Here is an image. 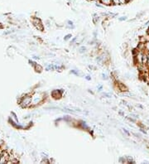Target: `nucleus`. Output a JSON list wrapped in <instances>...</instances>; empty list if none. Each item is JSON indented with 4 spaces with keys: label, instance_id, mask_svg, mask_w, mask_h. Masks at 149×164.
<instances>
[{
    "label": "nucleus",
    "instance_id": "f257e3e1",
    "mask_svg": "<svg viewBox=\"0 0 149 164\" xmlns=\"http://www.w3.org/2000/svg\"><path fill=\"white\" fill-rule=\"evenodd\" d=\"M22 107L27 108L29 107L32 104V95L31 94H26L24 97H22L19 101Z\"/></svg>",
    "mask_w": 149,
    "mask_h": 164
},
{
    "label": "nucleus",
    "instance_id": "f03ea898",
    "mask_svg": "<svg viewBox=\"0 0 149 164\" xmlns=\"http://www.w3.org/2000/svg\"><path fill=\"white\" fill-rule=\"evenodd\" d=\"M32 23H33L34 27H35L37 30L42 31V32L44 30V27H43L42 22V21H41L40 18L34 17V18H32Z\"/></svg>",
    "mask_w": 149,
    "mask_h": 164
},
{
    "label": "nucleus",
    "instance_id": "7ed1b4c3",
    "mask_svg": "<svg viewBox=\"0 0 149 164\" xmlns=\"http://www.w3.org/2000/svg\"><path fill=\"white\" fill-rule=\"evenodd\" d=\"M63 93H64L63 90H54L51 91V95L54 100H59V99H61L62 97Z\"/></svg>",
    "mask_w": 149,
    "mask_h": 164
},
{
    "label": "nucleus",
    "instance_id": "20e7f679",
    "mask_svg": "<svg viewBox=\"0 0 149 164\" xmlns=\"http://www.w3.org/2000/svg\"><path fill=\"white\" fill-rule=\"evenodd\" d=\"M8 159H9V154L7 152L3 151L0 154V163H7Z\"/></svg>",
    "mask_w": 149,
    "mask_h": 164
},
{
    "label": "nucleus",
    "instance_id": "39448f33",
    "mask_svg": "<svg viewBox=\"0 0 149 164\" xmlns=\"http://www.w3.org/2000/svg\"><path fill=\"white\" fill-rule=\"evenodd\" d=\"M43 100V97H41L40 94L38 93H36L32 95V104L33 105H37L39 104L42 100Z\"/></svg>",
    "mask_w": 149,
    "mask_h": 164
},
{
    "label": "nucleus",
    "instance_id": "423d86ee",
    "mask_svg": "<svg viewBox=\"0 0 149 164\" xmlns=\"http://www.w3.org/2000/svg\"><path fill=\"white\" fill-rule=\"evenodd\" d=\"M79 126L83 129H85V130H89L90 128L88 127V125L86 124V123L85 121H80V124H79Z\"/></svg>",
    "mask_w": 149,
    "mask_h": 164
},
{
    "label": "nucleus",
    "instance_id": "0eeeda50",
    "mask_svg": "<svg viewBox=\"0 0 149 164\" xmlns=\"http://www.w3.org/2000/svg\"><path fill=\"white\" fill-rule=\"evenodd\" d=\"M33 67H34V70H35L36 72H39V73H40V72H42V65H40L37 64V63H36Z\"/></svg>",
    "mask_w": 149,
    "mask_h": 164
},
{
    "label": "nucleus",
    "instance_id": "6e6552de",
    "mask_svg": "<svg viewBox=\"0 0 149 164\" xmlns=\"http://www.w3.org/2000/svg\"><path fill=\"white\" fill-rule=\"evenodd\" d=\"M99 20V17L98 16L97 13H94L93 14V22L94 23V24H96Z\"/></svg>",
    "mask_w": 149,
    "mask_h": 164
},
{
    "label": "nucleus",
    "instance_id": "1a4fd4ad",
    "mask_svg": "<svg viewBox=\"0 0 149 164\" xmlns=\"http://www.w3.org/2000/svg\"><path fill=\"white\" fill-rule=\"evenodd\" d=\"M86 47H85V46H82V47H80V48H79V52L80 53V54H83V53H85V51H86Z\"/></svg>",
    "mask_w": 149,
    "mask_h": 164
},
{
    "label": "nucleus",
    "instance_id": "9d476101",
    "mask_svg": "<svg viewBox=\"0 0 149 164\" xmlns=\"http://www.w3.org/2000/svg\"><path fill=\"white\" fill-rule=\"evenodd\" d=\"M47 71H50V70L54 71V70H55V65H53V64L48 65V66L47 67Z\"/></svg>",
    "mask_w": 149,
    "mask_h": 164
},
{
    "label": "nucleus",
    "instance_id": "9b49d317",
    "mask_svg": "<svg viewBox=\"0 0 149 164\" xmlns=\"http://www.w3.org/2000/svg\"><path fill=\"white\" fill-rule=\"evenodd\" d=\"M119 163H127V158H125V157H120L119 158Z\"/></svg>",
    "mask_w": 149,
    "mask_h": 164
},
{
    "label": "nucleus",
    "instance_id": "f8f14e48",
    "mask_svg": "<svg viewBox=\"0 0 149 164\" xmlns=\"http://www.w3.org/2000/svg\"><path fill=\"white\" fill-rule=\"evenodd\" d=\"M71 36H72L71 34H67V35H65V36H64V40L65 41H68L70 38H71Z\"/></svg>",
    "mask_w": 149,
    "mask_h": 164
},
{
    "label": "nucleus",
    "instance_id": "ddd939ff",
    "mask_svg": "<svg viewBox=\"0 0 149 164\" xmlns=\"http://www.w3.org/2000/svg\"><path fill=\"white\" fill-rule=\"evenodd\" d=\"M112 4H114V5H119V4H120L119 0H112Z\"/></svg>",
    "mask_w": 149,
    "mask_h": 164
},
{
    "label": "nucleus",
    "instance_id": "4468645a",
    "mask_svg": "<svg viewBox=\"0 0 149 164\" xmlns=\"http://www.w3.org/2000/svg\"><path fill=\"white\" fill-rule=\"evenodd\" d=\"M119 20L120 22H123L125 21V20H127V16H123V17L119 18Z\"/></svg>",
    "mask_w": 149,
    "mask_h": 164
},
{
    "label": "nucleus",
    "instance_id": "2eb2a0df",
    "mask_svg": "<svg viewBox=\"0 0 149 164\" xmlns=\"http://www.w3.org/2000/svg\"><path fill=\"white\" fill-rule=\"evenodd\" d=\"M71 73L74 74V75H76V76H80V73H79L78 71H76V70H71Z\"/></svg>",
    "mask_w": 149,
    "mask_h": 164
},
{
    "label": "nucleus",
    "instance_id": "dca6fc26",
    "mask_svg": "<svg viewBox=\"0 0 149 164\" xmlns=\"http://www.w3.org/2000/svg\"><path fill=\"white\" fill-rule=\"evenodd\" d=\"M102 78H103V80H108V79H109V76H107L106 74L103 73V74H102Z\"/></svg>",
    "mask_w": 149,
    "mask_h": 164
},
{
    "label": "nucleus",
    "instance_id": "f3484780",
    "mask_svg": "<svg viewBox=\"0 0 149 164\" xmlns=\"http://www.w3.org/2000/svg\"><path fill=\"white\" fill-rule=\"evenodd\" d=\"M77 38H78V36H76V37H74V38H73V39L71 40V45L75 43V42H76V41L77 40Z\"/></svg>",
    "mask_w": 149,
    "mask_h": 164
},
{
    "label": "nucleus",
    "instance_id": "a211bd4d",
    "mask_svg": "<svg viewBox=\"0 0 149 164\" xmlns=\"http://www.w3.org/2000/svg\"><path fill=\"white\" fill-rule=\"evenodd\" d=\"M29 63L32 65V66H34L36 64V62H35V61H31V60H29Z\"/></svg>",
    "mask_w": 149,
    "mask_h": 164
},
{
    "label": "nucleus",
    "instance_id": "6ab92c4d",
    "mask_svg": "<svg viewBox=\"0 0 149 164\" xmlns=\"http://www.w3.org/2000/svg\"><path fill=\"white\" fill-rule=\"evenodd\" d=\"M119 3H120V4H124V3H127V1L126 0H119Z\"/></svg>",
    "mask_w": 149,
    "mask_h": 164
},
{
    "label": "nucleus",
    "instance_id": "aec40b11",
    "mask_svg": "<svg viewBox=\"0 0 149 164\" xmlns=\"http://www.w3.org/2000/svg\"><path fill=\"white\" fill-rule=\"evenodd\" d=\"M85 79H86L87 80H91V76H85Z\"/></svg>",
    "mask_w": 149,
    "mask_h": 164
},
{
    "label": "nucleus",
    "instance_id": "412c9836",
    "mask_svg": "<svg viewBox=\"0 0 149 164\" xmlns=\"http://www.w3.org/2000/svg\"><path fill=\"white\" fill-rule=\"evenodd\" d=\"M127 119H128V120H129V121L135 122V119H132V118H129V117H128Z\"/></svg>",
    "mask_w": 149,
    "mask_h": 164
},
{
    "label": "nucleus",
    "instance_id": "4be33fe9",
    "mask_svg": "<svg viewBox=\"0 0 149 164\" xmlns=\"http://www.w3.org/2000/svg\"><path fill=\"white\" fill-rule=\"evenodd\" d=\"M123 132H124L127 135H129V133H128V131L127 129H123Z\"/></svg>",
    "mask_w": 149,
    "mask_h": 164
},
{
    "label": "nucleus",
    "instance_id": "5701e85b",
    "mask_svg": "<svg viewBox=\"0 0 149 164\" xmlns=\"http://www.w3.org/2000/svg\"><path fill=\"white\" fill-rule=\"evenodd\" d=\"M102 88H103V86H99V87H98V90H102Z\"/></svg>",
    "mask_w": 149,
    "mask_h": 164
},
{
    "label": "nucleus",
    "instance_id": "b1692460",
    "mask_svg": "<svg viewBox=\"0 0 149 164\" xmlns=\"http://www.w3.org/2000/svg\"><path fill=\"white\" fill-rule=\"evenodd\" d=\"M89 67H90V69H95V67H94V66H93V65H90Z\"/></svg>",
    "mask_w": 149,
    "mask_h": 164
},
{
    "label": "nucleus",
    "instance_id": "393cba45",
    "mask_svg": "<svg viewBox=\"0 0 149 164\" xmlns=\"http://www.w3.org/2000/svg\"><path fill=\"white\" fill-rule=\"evenodd\" d=\"M119 114H120L121 115H124V114H123V112H121V111H120V112H119Z\"/></svg>",
    "mask_w": 149,
    "mask_h": 164
}]
</instances>
